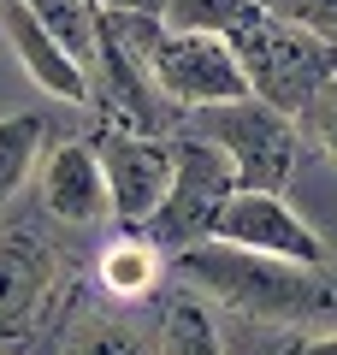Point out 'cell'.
<instances>
[{
	"mask_svg": "<svg viewBox=\"0 0 337 355\" xmlns=\"http://www.w3.org/2000/svg\"><path fill=\"white\" fill-rule=\"evenodd\" d=\"M207 237L254 249V254H278V261H296V266H313V272L331 261L325 237L284 202V190H231L219 202V214L207 219Z\"/></svg>",
	"mask_w": 337,
	"mask_h": 355,
	"instance_id": "obj_7",
	"label": "cell"
},
{
	"mask_svg": "<svg viewBox=\"0 0 337 355\" xmlns=\"http://www.w3.org/2000/svg\"><path fill=\"white\" fill-rule=\"evenodd\" d=\"M89 142H95V154H101V172H107L112 219L130 225V231H142V225H148V214L160 207L166 184H172V137L101 125Z\"/></svg>",
	"mask_w": 337,
	"mask_h": 355,
	"instance_id": "obj_8",
	"label": "cell"
},
{
	"mask_svg": "<svg viewBox=\"0 0 337 355\" xmlns=\"http://www.w3.org/2000/svg\"><path fill=\"white\" fill-rule=\"evenodd\" d=\"M65 355H154L130 320L112 314H77V326L65 331Z\"/></svg>",
	"mask_w": 337,
	"mask_h": 355,
	"instance_id": "obj_16",
	"label": "cell"
},
{
	"mask_svg": "<svg viewBox=\"0 0 337 355\" xmlns=\"http://www.w3.org/2000/svg\"><path fill=\"white\" fill-rule=\"evenodd\" d=\"M178 279L196 296L219 308H237L249 320H278V326H296V320H320L331 314V291L313 279V266L278 261V254H254L237 243H213L196 237L178 249Z\"/></svg>",
	"mask_w": 337,
	"mask_h": 355,
	"instance_id": "obj_1",
	"label": "cell"
},
{
	"mask_svg": "<svg viewBox=\"0 0 337 355\" xmlns=\"http://www.w3.org/2000/svg\"><path fill=\"white\" fill-rule=\"evenodd\" d=\"M254 12H261V0H166L160 24L166 30H201V36H237Z\"/></svg>",
	"mask_w": 337,
	"mask_h": 355,
	"instance_id": "obj_15",
	"label": "cell"
},
{
	"mask_svg": "<svg viewBox=\"0 0 337 355\" xmlns=\"http://www.w3.org/2000/svg\"><path fill=\"white\" fill-rule=\"evenodd\" d=\"M225 42L237 48V65H243V77H249V95H261L266 107H278V113H290V119H302V107L337 83L331 48L313 42V36H302V30H290L284 18H273V12H254L237 36H225Z\"/></svg>",
	"mask_w": 337,
	"mask_h": 355,
	"instance_id": "obj_4",
	"label": "cell"
},
{
	"mask_svg": "<svg viewBox=\"0 0 337 355\" xmlns=\"http://www.w3.org/2000/svg\"><path fill=\"white\" fill-rule=\"evenodd\" d=\"M0 36H6V48L18 53V65L30 71V83L42 95H53L65 107H89V71L65 53V42L30 12L24 0H0Z\"/></svg>",
	"mask_w": 337,
	"mask_h": 355,
	"instance_id": "obj_10",
	"label": "cell"
},
{
	"mask_svg": "<svg viewBox=\"0 0 337 355\" xmlns=\"http://www.w3.org/2000/svg\"><path fill=\"white\" fill-rule=\"evenodd\" d=\"M237 190V172L225 160V148H213L196 130L172 137V184H166L160 207L148 214V243L154 249H184V243L207 237V219L219 214V202Z\"/></svg>",
	"mask_w": 337,
	"mask_h": 355,
	"instance_id": "obj_5",
	"label": "cell"
},
{
	"mask_svg": "<svg viewBox=\"0 0 337 355\" xmlns=\"http://www.w3.org/2000/svg\"><path fill=\"white\" fill-rule=\"evenodd\" d=\"M160 355H225V338L207 314V296L184 291L166 302V320H160Z\"/></svg>",
	"mask_w": 337,
	"mask_h": 355,
	"instance_id": "obj_13",
	"label": "cell"
},
{
	"mask_svg": "<svg viewBox=\"0 0 337 355\" xmlns=\"http://www.w3.org/2000/svg\"><path fill=\"white\" fill-rule=\"evenodd\" d=\"M261 12H273V18H284L290 30L337 48V0H261Z\"/></svg>",
	"mask_w": 337,
	"mask_h": 355,
	"instance_id": "obj_18",
	"label": "cell"
},
{
	"mask_svg": "<svg viewBox=\"0 0 337 355\" xmlns=\"http://www.w3.org/2000/svg\"><path fill=\"white\" fill-rule=\"evenodd\" d=\"M302 119H308L313 142H320V148H325V154L337 160V83L325 89V95H313V101L302 107Z\"/></svg>",
	"mask_w": 337,
	"mask_h": 355,
	"instance_id": "obj_19",
	"label": "cell"
},
{
	"mask_svg": "<svg viewBox=\"0 0 337 355\" xmlns=\"http://www.w3.org/2000/svg\"><path fill=\"white\" fill-rule=\"evenodd\" d=\"M89 107L107 113V125L125 130H148V137H166V119L178 113L160 95L154 71L142 65V53L130 48V36L119 30V18L101 6L95 12V53H89Z\"/></svg>",
	"mask_w": 337,
	"mask_h": 355,
	"instance_id": "obj_6",
	"label": "cell"
},
{
	"mask_svg": "<svg viewBox=\"0 0 337 355\" xmlns=\"http://www.w3.org/2000/svg\"><path fill=\"white\" fill-rule=\"evenodd\" d=\"M24 6L65 42V53L77 65H89V53H95V12H101L95 0H24Z\"/></svg>",
	"mask_w": 337,
	"mask_h": 355,
	"instance_id": "obj_17",
	"label": "cell"
},
{
	"mask_svg": "<svg viewBox=\"0 0 337 355\" xmlns=\"http://www.w3.org/2000/svg\"><path fill=\"white\" fill-rule=\"evenodd\" d=\"M42 142H48V119L42 113H0V207L30 184L42 166Z\"/></svg>",
	"mask_w": 337,
	"mask_h": 355,
	"instance_id": "obj_12",
	"label": "cell"
},
{
	"mask_svg": "<svg viewBox=\"0 0 337 355\" xmlns=\"http://www.w3.org/2000/svg\"><path fill=\"white\" fill-rule=\"evenodd\" d=\"M189 130L207 137L213 148H225L237 190H284L302 154V125L278 107H266L261 95H237V101H213L189 113Z\"/></svg>",
	"mask_w": 337,
	"mask_h": 355,
	"instance_id": "obj_3",
	"label": "cell"
},
{
	"mask_svg": "<svg viewBox=\"0 0 337 355\" xmlns=\"http://www.w3.org/2000/svg\"><path fill=\"white\" fill-rule=\"evenodd\" d=\"M60 284V254L36 225H0V343H30Z\"/></svg>",
	"mask_w": 337,
	"mask_h": 355,
	"instance_id": "obj_9",
	"label": "cell"
},
{
	"mask_svg": "<svg viewBox=\"0 0 337 355\" xmlns=\"http://www.w3.org/2000/svg\"><path fill=\"white\" fill-rule=\"evenodd\" d=\"M42 207L65 225H101L112 219V196H107V172L89 137L60 142L42 154Z\"/></svg>",
	"mask_w": 337,
	"mask_h": 355,
	"instance_id": "obj_11",
	"label": "cell"
},
{
	"mask_svg": "<svg viewBox=\"0 0 337 355\" xmlns=\"http://www.w3.org/2000/svg\"><path fill=\"white\" fill-rule=\"evenodd\" d=\"M95 6H107V12H154V18H160L166 0H95Z\"/></svg>",
	"mask_w": 337,
	"mask_h": 355,
	"instance_id": "obj_21",
	"label": "cell"
},
{
	"mask_svg": "<svg viewBox=\"0 0 337 355\" xmlns=\"http://www.w3.org/2000/svg\"><path fill=\"white\" fill-rule=\"evenodd\" d=\"M101 284H107V296H119V302L148 296L154 284H160V254H154V243L148 237H119L101 254Z\"/></svg>",
	"mask_w": 337,
	"mask_h": 355,
	"instance_id": "obj_14",
	"label": "cell"
},
{
	"mask_svg": "<svg viewBox=\"0 0 337 355\" xmlns=\"http://www.w3.org/2000/svg\"><path fill=\"white\" fill-rule=\"evenodd\" d=\"M290 355H337V331H313V338H302Z\"/></svg>",
	"mask_w": 337,
	"mask_h": 355,
	"instance_id": "obj_20",
	"label": "cell"
},
{
	"mask_svg": "<svg viewBox=\"0 0 337 355\" xmlns=\"http://www.w3.org/2000/svg\"><path fill=\"white\" fill-rule=\"evenodd\" d=\"M112 18H119V30L130 36V48L142 53V65L154 71L160 95L178 113H196V107L249 95V77H243V65H237V48L225 36L166 30L154 12H112Z\"/></svg>",
	"mask_w": 337,
	"mask_h": 355,
	"instance_id": "obj_2",
	"label": "cell"
}]
</instances>
